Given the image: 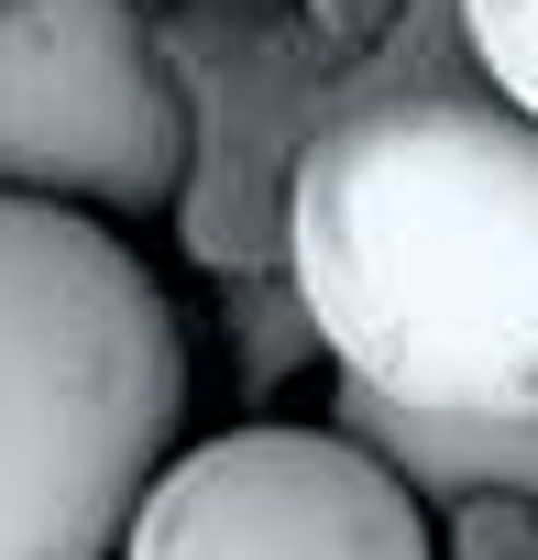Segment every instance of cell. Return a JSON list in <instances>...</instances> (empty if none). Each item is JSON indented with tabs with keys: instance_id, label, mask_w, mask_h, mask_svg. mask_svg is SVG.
<instances>
[{
	"instance_id": "6da1fadb",
	"label": "cell",
	"mask_w": 538,
	"mask_h": 560,
	"mask_svg": "<svg viewBox=\"0 0 538 560\" xmlns=\"http://www.w3.org/2000/svg\"><path fill=\"white\" fill-rule=\"evenodd\" d=\"M286 253L319 341L418 418L538 429V121L385 100L297 154Z\"/></svg>"
},
{
	"instance_id": "3957f363",
	"label": "cell",
	"mask_w": 538,
	"mask_h": 560,
	"mask_svg": "<svg viewBox=\"0 0 538 560\" xmlns=\"http://www.w3.org/2000/svg\"><path fill=\"white\" fill-rule=\"evenodd\" d=\"M187 176V100L132 0H0V187L154 209Z\"/></svg>"
},
{
	"instance_id": "5b68a950",
	"label": "cell",
	"mask_w": 538,
	"mask_h": 560,
	"mask_svg": "<svg viewBox=\"0 0 538 560\" xmlns=\"http://www.w3.org/2000/svg\"><path fill=\"white\" fill-rule=\"evenodd\" d=\"M461 23H472V45H483L494 89L538 121V0H461Z\"/></svg>"
},
{
	"instance_id": "277c9868",
	"label": "cell",
	"mask_w": 538,
	"mask_h": 560,
	"mask_svg": "<svg viewBox=\"0 0 538 560\" xmlns=\"http://www.w3.org/2000/svg\"><path fill=\"white\" fill-rule=\"evenodd\" d=\"M121 560H429L407 483L330 429H231L154 472Z\"/></svg>"
},
{
	"instance_id": "7a4b0ae2",
	"label": "cell",
	"mask_w": 538,
	"mask_h": 560,
	"mask_svg": "<svg viewBox=\"0 0 538 560\" xmlns=\"http://www.w3.org/2000/svg\"><path fill=\"white\" fill-rule=\"evenodd\" d=\"M176 440L154 275L56 198L0 187V560H121Z\"/></svg>"
}]
</instances>
